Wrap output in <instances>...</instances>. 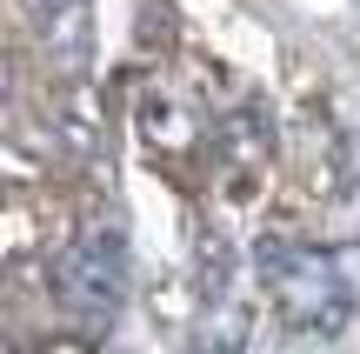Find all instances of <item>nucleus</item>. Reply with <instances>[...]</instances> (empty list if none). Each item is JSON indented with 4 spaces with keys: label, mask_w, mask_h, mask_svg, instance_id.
Wrapping results in <instances>:
<instances>
[{
    "label": "nucleus",
    "mask_w": 360,
    "mask_h": 354,
    "mask_svg": "<svg viewBox=\"0 0 360 354\" xmlns=\"http://www.w3.org/2000/svg\"><path fill=\"white\" fill-rule=\"evenodd\" d=\"M120 281H127V254H120V234H87L60 254L53 267V288H60V308L67 315H87V321H107L120 301Z\"/></svg>",
    "instance_id": "nucleus-1"
}]
</instances>
